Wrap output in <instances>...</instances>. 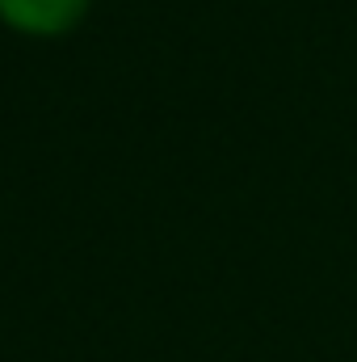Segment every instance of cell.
I'll return each mask as SVG.
<instances>
[{
  "label": "cell",
  "mask_w": 357,
  "mask_h": 362,
  "mask_svg": "<svg viewBox=\"0 0 357 362\" xmlns=\"http://www.w3.org/2000/svg\"><path fill=\"white\" fill-rule=\"evenodd\" d=\"M89 0H0V17L30 34H59L68 30Z\"/></svg>",
  "instance_id": "cell-1"
}]
</instances>
